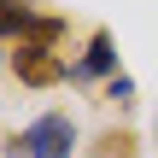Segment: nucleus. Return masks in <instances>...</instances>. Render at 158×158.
Instances as JSON below:
<instances>
[{"label": "nucleus", "instance_id": "f257e3e1", "mask_svg": "<svg viewBox=\"0 0 158 158\" xmlns=\"http://www.w3.org/2000/svg\"><path fill=\"white\" fill-rule=\"evenodd\" d=\"M12 76L23 82V88H59L64 76H70V64L53 53V47H35V41H18V53H12Z\"/></svg>", "mask_w": 158, "mask_h": 158}, {"label": "nucleus", "instance_id": "f03ea898", "mask_svg": "<svg viewBox=\"0 0 158 158\" xmlns=\"http://www.w3.org/2000/svg\"><path fill=\"white\" fill-rule=\"evenodd\" d=\"M23 141H29V158H70V147H76V123H70L64 111H41V117L23 129Z\"/></svg>", "mask_w": 158, "mask_h": 158}, {"label": "nucleus", "instance_id": "7ed1b4c3", "mask_svg": "<svg viewBox=\"0 0 158 158\" xmlns=\"http://www.w3.org/2000/svg\"><path fill=\"white\" fill-rule=\"evenodd\" d=\"M94 76H117V41H111V29H94L88 53L70 64V82H94Z\"/></svg>", "mask_w": 158, "mask_h": 158}, {"label": "nucleus", "instance_id": "20e7f679", "mask_svg": "<svg viewBox=\"0 0 158 158\" xmlns=\"http://www.w3.org/2000/svg\"><path fill=\"white\" fill-rule=\"evenodd\" d=\"M29 23H35L29 0H0V41H23V35H29Z\"/></svg>", "mask_w": 158, "mask_h": 158}, {"label": "nucleus", "instance_id": "39448f33", "mask_svg": "<svg viewBox=\"0 0 158 158\" xmlns=\"http://www.w3.org/2000/svg\"><path fill=\"white\" fill-rule=\"evenodd\" d=\"M88 158H141V152H135V135H129V129H106V135L88 147Z\"/></svg>", "mask_w": 158, "mask_h": 158}, {"label": "nucleus", "instance_id": "423d86ee", "mask_svg": "<svg viewBox=\"0 0 158 158\" xmlns=\"http://www.w3.org/2000/svg\"><path fill=\"white\" fill-rule=\"evenodd\" d=\"M59 35H64V18H41V12H35V23H29V35H23V41H35V47H53Z\"/></svg>", "mask_w": 158, "mask_h": 158}, {"label": "nucleus", "instance_id": "0eeeda50", "mask_svg": "<svg viewBox=\"0 0 158 158\" xmlns=\"http://www.w3.org/2000/svg\"><path fill=\"white\" fill-rule=\"evenodd\" d=\"M106 94H111L117 106H129V100H135V76H111V82H106Z\"/></svg>", "mask_w": 158, "mask_h": 158}]
</instances>
